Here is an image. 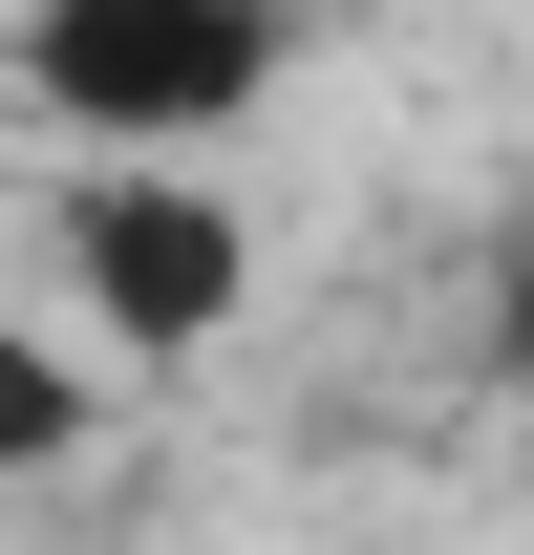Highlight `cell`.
<instances>
[{
	"label": "cell",
	"instance_id": "obj_1",
	"mask_svg": "<svg viewBox=\"0 0 534 555\" xmlns=\"http://www.w3.org/2000/svg\"><path fill=\"white\" fill-rule=\"evenodd\" d=\"M0 86L65 129V171H193V150H236L300 86V43L257 0H43L0 43Z\"/></svg>",
	"mask_w": 534,
	"mask_h": 555
},
{
	"label": "cell",
	"instance_id": "obj_3",
	"mask_svg": "<svg viewBox=\"0 0 534 555\" xmlns=\"http://www.w3.org/2000/svg\"><path fill=\"white\" fill-rule=\"evenodd\" d=\"M86 427H107V363H86V343H43V321H0V491L86 470Z\"/></svg>",
	"mask_w": 534,
	"mask_h": 555
},
{
	"label": "cell",
	"instance_id": "obj_4",
	"mask_svg": "<svg viewBox=\"0 0 534 555\" xmlns=\"http://www.w3.org/2000/svg\"><path fill=\"white\" fill-rule=\"evenodd\" d=\"M470 343H492V385L534 406V193L492 214V278H470Z\"/></svg>",
	"mask_w": 534,
	"mask_h": 555
},
{
	"label": "cell",
	"instance_id": "obj_2",
	"mask_svg": "<svg viewBox=\"0 0 534 555\" xmlns=\"http://www.w3.org/2000/svg\"><path fill=\"white\" fill-rule=\"evenodd\" d=\"M43 257H65V343H107V363H214L257 321V214L214 171H65Z\"/></svg>",
	"mask_w": 534,
	"mask_h": 555
}]
</instances>
